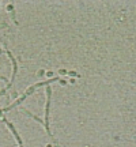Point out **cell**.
I'll return each instance as SVG.
<instances>
[{
    "instance_id": "obj_1",
    "label": "cell",
    "mask_w": 136,
    "mask_h": 147,
    "mask_svg": "<svg viewBox=\"0 0 136 147\" xmlns=\"http://www.w3.org/2000/svg\"><path fill=\"white\" fill-rule=\"evenodd\" d=\"M3 120H4V123L7 124V125H8V128H10L11 131H12V134L15 135V139H16V142H18V144H19V147H23V146H22V139H21V136L18 135V132H16V129L14 128V125H12L11 123H8V121H7V119H3Z\"/></svg>"
}]
</instances>
